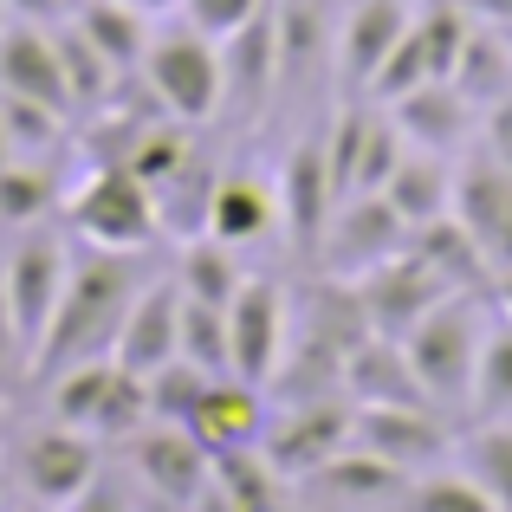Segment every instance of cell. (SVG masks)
Masks as SVG:
<instances>
[{
    "instance_id": "7dc6e473",
    "label": "cell",
    "mask_w": 512,
    "mask_h": 512,
    "mask_svg": "<svg viewBox=\"0 0 512 512\" xmlns=\"http://www.w3.org/2000/svg\"><path fill=\"white\" fill-rule=\"evenodd\" d=\"M493 299H500V312L512 318V273H500V279H493Z\"/></svg>"
},
{
    "instance_id": "f546056e",
    "label": "cell",
    "mask_w": 512,
    "mask_h": 512,
    "mask_svg": "<svg viewBox=\"0 0 512 512\" xmlns=\"http://www.w3.org/2000/svg\"><path fill=\"white\" fill-rule=\"evenodd\" d=\"M467 415L474 422H512V318H487L474 363V389H467Z\"/></svg>"
},
{
    "instance_id": "e575fe53",
    "label": "cell",
    "mask_w": 512,
    "mask_h": 512,
    "mask_svg": "<svg viewBox=\"0 0 512 512\" xmlns=\"http://www.w3.org/2000/svg\"><path fill=\"white\" fill-rule=\"evenodd\" d=\"M52 208H59V175H52V163H26L20 156V163L0 169V227L7 234L52 221Z\"/></svg>"
},
{
    "instance_id": "44dd1931",
    "label": "cell",
    "mask_w": 512,
    "mask_h": 512,
    "mask_svg": "<svg viewBox=\"0 0 512 512\" xmlns=\"http://www.w3.org/2000/svg\"><path fill=\"white\" fill-rule=\"evenodd\" d=\"M266 422H273L266 389L240 383V376H214L208 396L195 402V415H188V435H195L208 454H234V448H260Z\"/></svg>"
},
{
    "instance_id": "74e56055",
    "label": "cell",
    "mask_w": 512,
    "mask_h": 512,
    "mask_svg": "<svg viewBox=\"0 0 512 512\" xmlns=\"http://www.w3.org/2000/svg\"><path fill=\"white\" fill-rule=\"evenodd\" d=\"M208 383H214V376L195 370L188 357H175V363H163V370H150V376H143V389H150V422H182V428H188V415H195L201 396H208Z\"/></svg>"
},
{
    "instance_id": "836d02e7",
    "label": "cell",
    "mask_w": 512,
    "mask_h": 512,
    "mask_svg": "<svg viewBox=\"0 0 512 512\" xmlns=\"http://www.w3.org/2000/svg\"><path fill=\"white\" fill-rule=\"evenodd\" d=\"M52 39H59V65H65V91H72V111H104L124 72H117V65L104 59V52L91 46V39L78 33L72 20L52 26Z\"/></svg>"
},
{
    "instance_id": "4316f807",
    "label": "cell",
    "mask_w": 512,
    "mask_h": 512,
    "mask_svg": "<svg viewBox=\"0 0 512 512\" xmlns=\"http://www.w3.org/2000/svg\"><path fill=\"white\" fill-rule=\"evenodd\" d=\"M305 487H312V493H331V500L376 506V500H402V493H409V474H402V467H389V461H376V454H363L357 441H350V448L331 454V461L318 467Z\"/></svg>"
},
{
    "instance_id": "d4e9b609",
    "label": "cell",
    "mask_w": 512,
    "mask_h": 512,
    "mask_svg": "<svg viewBox=\"0 0 512 512\" xmlns=\"http://www.w3.org/2000/svg\"><path fill=\"white\" fill-rule=\"evenodd\" d=\"M72 26H78V33H85L124 78L143 72V52H150V33H156L150 13L124 7V0H85V7L72 13Z\"/></svg>"
},
{
    "instance_id": "484cf974",
    "label": "cell",
    "mask_w": 512,
    "mask_h": 512,
    "mask_svg": "<svg viewBox=\"0 0 512 512\" xmlns=\"http://www.w3.org/2000/svg\"><path fill=\"white\" fill-rule=\"evenodd\" d=\"M448 78H454V91H461L474 111L500 104L512 91V39H506V26L474 20V33H467V46H461V59H454Z\"/></svg>"
},
{
    "instance_id": "5b68a950",
    "label": "cell",
    "mask_w": 512,
    "mask_h": 512,
    "mask_svg": "<svg viewBox=\"0 0 512 512\" xmlns=\"http://www.w3.org/2000/svg\"><path fill=\"white\" fill-rule=\"evenodd\" d=\"M487 318L493 312L480 305V292H454V299H441L435 312L402 338V350H409V363H415V376H422V389H428L435 409H467Z\"/></svg>"
},
{
    "instance_id": "1f68e13d",
    "label": "cell",
    "mask_w": 512,
    "mask_h": 512,
    "mask_svg": "<svg viewBox=\"0 0 512 512\" xmlns=\"http://www.w3.org/2000/svg\"><path fill=\"white\" fill-rule=\"evenodd\" d=\"M240 279H247V273H240L234 247H221L214 234L182 240V253H175V286H182L188 299H201V305H234Z\"/></svg>"
},
{
    "instance_id": "60d3db41",
    "label": "cell",
    "mask_w": 512,
    "mask_h": 512,
    "mask_svg": "<svg viewBox=\"0 0 512 512\" xmlns=\"http://www.w3.org/2000/svg\"><path fill=\"white\" fill-rule=\"evenodd\" d=\"M20 370H33V357L20 344V325H13V305H7V273H0V383H13Z\"/></svg>"
},
{
    "instance_id": "9c48e42d",
    "label": "cell",
    "mask_w": 512,
    "mask_h": 512,
    "mask_svg": "<svg viewBox=\"0 0 512 512\" xmlns=\"http://www.w3.org/2000/svg\"><path fill=\"white\" fill-rule=\"evenodd\" d=\"M454 221L474 234V247L487 253L493 279L512 273V169L487 143L454 156Z\"/></svg>"
},
{
    "instance_id": "ee69618b",
    "label": "cell",
    "mask_w": 512,
    "mask_h": 512,
    "mask_svg": "<svg viewBox=\"0 0 512 512\" xmlns=\"http://www.w3.org/2000/svg\"><path fill=\"white\" fill-rule=\"evenodd\" d=\"M7 20H33V26H59L72 20V0H0Z\"/></svg>"
},
{
    "instance_id": "bcb514c9",
    "label": "cell",
    "mask_w": 512,
    "mask_h": 512,
    "mask_svg": "<svg viewBox=\"0 0 512 512\" xmlns=\"http://www.w3.org/2000/svg\"><path fill=\"white\" fill-rule=\"evenodd\" d=\"M124 7L150 13V20H169V13H182V0H124Z\"/></svg>"
},
{
    "instance_id": "30bf717a",
    "label": "cell",
    "mask_w": 512,
    "mask_h": 512,
    "mask_svg": "<svg viewBox=\"0 0 512 512\" xmlns=\"http://www.w3.org/2000/svg\"><path fill=\"white\" fill-rule=\"evenodd\" d=\"M402 247H409V221H402L383 195H344L338 214H331V227H325V240H318V273L357 286L363 273L396 260Z\"/></svg>"
},
{
    "instance_id": "8fae6325",
    "label": "cell",
    "mask_w": 512,
    "mask_h": 512,
    "mask_svg": "<svg viewBox=\"0 0 512 512\" xmlns=\"http://www.w3.org/2000/svg\"><path fill=\"white\" fill-rule=\"evenodd\" d=\"M124 454H130V480H137L143 493H156V500L182 506V512H195V500L214 480V454L201 448L182 422H143L137 435L124 441Z\"/></svg>"
},
{
    "instance_id": "cb8c5ba5",
    "label": "cell",
    "mask_w": 512,
    "mask_h": 512,
    "mask_svg": "<svg viewBox=\"0 0 512 512\" xmlns=\"http://www.w3.org/2000/svg\"><path fill=\"white\" fill-rule=\"evenodd\" d=\"M376 195H383L389 208L409 221V234H415V227L454 214V163H448V156H428V150H409Z\"/></svg>"
},
{
    "instance_id": "5bb4252c",
    "label": "cell",
    "mask_w": 512,
    "mask_h": 512,
    "mask_svg": "<svg viewBox=\"0 0 512 512\" xmlns=\"http://www.w3.org/2000/svg\"><path fill=\"white\" fill-rule=\"evenodd\" d=\"M363 454L402 467V474H422L428 461L454 454V428L441 422L435 402H396V409H357V428H350Z\"/></svg>"
},
{
    "instance_id": "3957f363",
    "label": "cell",
    "mask_w": 512,
    "mask_h": 512,
    "mask_svg": "<svg viewBox=\"0 0 512 512\" xmlns=\"http://www.w3.org/2000/svg\"><path fill=\"white\" fill-rule=\"evenodd\" d=\"M46 409H52V422L85 428L98 441H130L150 422V389L117 357H85L72 370L46 376Z\"/></svg>"
},
{
    "instance_id": "ffe728a7",
    "label": "cell",
    "mask_w": 512,
    "mask_h": 512,
    "mask_svg": "<svg viewBox=\"0 0 512 512\" xmlns=\"http://www.w3.org/2000/svg\"><path fill=\"white\" fill-rule=\"evenodd\" d=\"M0 91H7V98L52 104V111L72 117V91H65V65H59L52 26H33V20L0 26Z\"/></svg>"
},
{
    "instance_id": "ab89813d",
    "label": "cell",
    "mask_w": 512,
    "mask_h": 512,
    "mask_svg": "<svg viewBox=\"0 0 512 512\" xmlns=\"http://www.w3.org/2000/svg\"><path fill=\"white\" fill-rule=\"evenodd\" d=\"M266 7H273V0H182V20L195 26V33H208V39H227L247 20H260Z\"/></svg>"
},
{
    "instance_id": "9a60e30c",
    "label": "cell",
    "mask_w": 512,
    "mask_h": 512,
    "mask_svg": "<svg viewBox=\"0 0 512 512\" xmlns=\"http://www.w3.org/2000/svg\"><path fill=\"white\" fill-rule=\"evenodd\" d=\"M279 221H286L292 247L312 253L318 260V240H325L331 214H338V182H331V156H325V137L299 143V150L286 156V169H279Z\"/></svg>"
},
{
    "instance_id": "d6a6232c",
    "label": "cell",
    "mask_w": 512,
    "mask_h": 512,
    "mask_svg": "<svg viewBox=\"0 0 512 512\" xmlns=\"http://www.w3.org/2000/svg\"><path fill=\"white\" fill-rule=\"evenodd\" d=\"M454 454H461V474L500 512H512V422H474L454 441Z\"/></svg>"
},
{
    "instance_id": "603a6c76",
    "label": "cell",
    "mask_w": 512,
    "mask_h": 512,
    "mask_svg": "<svg viewBox=\"0 0 512 512\" xmlns=\"http://www.w3.org/2000/svg\"><path fill=\"white\" fill-rule=\"evenodd\" d=\"M273 227H279V188L260 182L253 169H221L214 201H208V234L240 253V247H253V240H266Z\"/></svg>"
},
{
    "instance_id": "c3c4849f",
    "label": "cell",
    "mask_w": 512,
    "mask_h": 512,
    "mask_svg": "<svg viewBox=\"0 0 512 512\" xmlns=\"http://www.w3.org/2000/svg\"><path fill=\"white\" fill-rule=\"evenodd\" d=\"M137 512H182V506H169V500H156V493H137Z\"/></svg>"
},
{
    "instance_id": "f35d334b",
    "label": "cell",
    "mask_w": 512,
    "mask_h": 512,
    "mask_svg": "<svg viewBox=\"0 0 512 512\" xmlns=\"http://www.w3.org/2000/svg\"><path fill=\"white\" fill-rule=\"evenodd\" d=\"M402 500H409V512H500L467 474H422L409 480Z\"/></svg>"
},
{
    "instance_id": "b9f144b4",
    "label": "cell",
    "mask_w": 512,
    "mask_h": 512,
    "mask_svg": "<svg viewBox=\"0 0 512 512\" xmlns=\"http://www.w3.org/2000/svg\"><path fill=\"white\" fill-rule=\"evenodd\" d=\"M480 143H487V150L512 169V91H506L500 104H487V111H480Z\"/></svg>"
},
{
    "instance_id": "277c9868",
    "label": "cell",
    "mask_w": 512,
    "mask_h": 512,
    "mask_svg": "<svg viewBox=\"0 0 512 512\" xmlns=\"http://www.w3.org/2000/svg\"><path fill=\"white\" fill-rule=\"evenodd\" d=\"M143 85H150V104L175 124H208L221 117L227 85H221V39L195 33L188 20L150 33V52H143Z\"/></svg>"
},
{
    "instance_id": "2e32d148",
    "label": "cell",
    "mask_w": 512,
    "mask_h": 512,
    "mask_svg": "<svg viewBox=\"0 0 512 512\" xmlns=\"http://www.w3.org/2000/svg\"><path fill=\"white\" fill-rule=\"evenodd\" d=\"M389 117H396V130H402V143L409 150H428V156H461L467 150V137L480 130V111L454 91V78H428V85H415V91H402L396 104H383Z\"/></svg>"
},
{
    "instance_id": "f907efd6",
    "label": "cell",
    "mask_w": 512,
    "mask_h": 512,
    "mask_svg": "<svg viewBox=\"0 0 512 512\" xmlns=\"http://www.w3.org/2000/svg\"><path fill=\"white\" fill-rule=\"evenodd\" d=\"M0 512H7V467H0Z\"/></svg>"
},
{
    "instance_id": "816d5d0a",
    "label": "cell",
    "mask_w": 512,
    "mask_h": 512,
    "mask_svg": "<svg viewBox=\"0 0 512 512\" xmlns=\"http://www.w3.org/2000/svg\"><path fill=\"white\" fill-rule=\"evenodd\" d=\"M0 26H7V7H0Z\"/></svg>"
},
{
    "instance_id": "e0dca14e",
    "label": "cell",
    "mask_w": 512,
    "mask_h": 512,
    "mask_svg": "<svg viewBox=\"0 0 512 512\" xmlns=\"http://www.w3.org/2000/svg\"><path fill=\"white\" fill-rule=\"evenodd\" d=\"M111 357L124 363V370L150 376L163 370V363L182 357V286H175V273H156L150 286L137 292V305L124 312V331H117Z\"/></svg>"
},
{
    "instance_id": "4dcf8cb0",
    "label": "cell",
    "mask_w": 512,
    "mask_h": 512,
    "mask_svg": "<svg viewBox=\"0 0 512 512\" xmlns=\"http://www.w3.org/2000/svg\"><path fill=\"white\" fill-rule=\"evenodd\" d=\"M214 182H221V169L201 163V156H188L175 175L156 182V208H163V234L169 240H195L208 234V201H214Z\"/></svg>"
},
{
    "instance_id": "681fc988",
    "label": "cell",
    "mask_w": 512,
    "mask_h": 512,
    "mask_svg": "<svg viewBox=\"0 0 512 512\" xmlns=\"http://www.w3.org/2000/svg\"><path fill=\"white\" fill-rule=\"evenodd\" d=\"M7 163H20V156H13V143H7V124H0V169Z\"/></svg>"
},
{
    "instance_id": "d590c367",
    "label": "cell",
    "mask_w": 512,
    "mask_h": 512,
    "mask_svg": "<svg viewBox=\"0 0 512 512\" xmlns=\"http://www.w3.org/2000/svg\"><path fill=\"white\" fill-rule=\"evenodd\" d=\"M0 124H7L13 156H26V163H52V150L65 143V111L33 104V98H7L0 91Z\"/></svg>"
},
{
    "instance_id": "7a4b0ae2",
    "label": "cell",
    "mask_w": 512,
    "mask_h": 512,
    "mask_svg": "<svg viewBox=\"0 0 512 512\" xmlns=\"http://www.w3.org/2000/svg\"><path fill=\"white\" fill-rule=\"evenodd\" d=\"M65 234H72L78 247H104V253L156 247V240H163L156 188L124 163H98L72 195H65Z\"/></svg>"
},
{
    "instance_id": "8d00e7d4",
    "label": "cell",
    "mask_w": 512,
    "mask_h": 512,
    "mask_svg": "<svg viewBox=\"0 0 512 512\" xmlns=\"http://www.w3.org/2000/svg\"><path fill=\"white\" fill-rule=\"evenodd\" d=\"M182 357L208 376H234V350H227V305H201L182 292Z\"/></svg>"
},
{
    "instance_id": "83f0119b",
    "label": "cell",
    "mask_w": 512,
    "mask_h": 512,
    "mask_svg": "<svg viewBox=\"0 0 512 512\" xmlns=\"http://www.w3.org/2000/svg\"><path fill=\"white\" fill-rule=\"evenodd\" d=\"M415 247H422V260L435 266L441 279H448L454 292H480L487 299L493 292V266H487V253L474 247V234H467L454 214H441V221H428V227H415Z\"/></svg>"
},
{
    "instance_id": "f1b7e54d",
    "label": "cell",
    "mask_w": 512,
    "mask_h": 512,
    "mask_svg": "<svg viewBox=\"0 0 512 512\" xmlns=\"http://www.w3.org/2000/svg\"><path fill=\"white\" fill-rule=\"evenodd\" d=\"M279 487L286 480L273 474V461H266L260 448H234V454H214V506L221 512H279Z\"/></svg>"
},
{
    "instance_id": "4fadbf2b",
    "label": "cell",
    "mask_w": 512,
    "mask_h": 512,
    "mask_svg": "<svg viewBox=\"0 0 512 512\" xmlns=\"http://www.w3.org/2000/svg\"><path fill=\"white\" fill-rule=\"evenodd\" d=\"M357 292H363V312H370V331H383V338H409L441 299H454V286L422 260L415 240L396 253V260H383L376 273H363Z\"/></svg>"
},
{
    "instance_id": "f5cc1de1",
    "label": "cell",
    "mask_w": 512,
    "mask_h": 512,
    "mask_svg": "<svg viewBox=\"0 0 512 512\" xmlns=\"http://www.w3.org/2000/svg\"><path fill=\"white\" fill-rule=\"evenodd\" d=\"M78 7H85V0H72V13H78Z\"/></svg>"
},
{
    "instance_id": "7bdbcfd3",
    "label": "cell",
    "mask_w": 512,
    "mask_h": 512,
    "mask_svg": "<svg viewBox=\"0 0 512 512\" xmlns=\"http://www.w3.org/2000/svg\"><path fill=\"white\" fill-rule=\"evenodd\" d=\"M65 512H137V493H124V487H117V480H91V487L85 493H78V500L72 506H65Z\"/></svg>"
},
{
    "instance_id": "6da1fadb",
    "label": "cell",
    "mask_w": 512,
    "mask_h": 512,
    "mask_svg": "<svg viewBox=\"0 0 512 512\" xmlns=\"http://www.w3.org/2000/svg\"><path fill=\"white\" fill-rule=\"evenodd\" d=\"M150 266L143 253H104V247H72V273H65L59 312H52L46 338L33 350V376L72 370L85 357H111L117 331H124V312L137 305V292L150 286Z\"/></svg>"
},
{
    "instance_id": "d6986e66",
    "label": "cell",
    "mask_w": 512,
    "mask_h": 512,
    "mask_svg": "<svg viewBox=\"0 0 512 512\" xmlns=\"http://www.w3.org/2000/svg\"><path fill=\"white\" fill-rule=\"evenodd\" d=\"M409 0H357V7L344 13L338 39H331V59H338V78H344V98H363L376 78V65L389 59V46H396L402 33H409Z\"/></svg>"
},
{
    "instance_id": "8992f818",
    "label": "cell",
    "mask_w": 512,
    "mask_h": 512,
    "mask_svg": "<svg viewBox=\"0 0 512 512\" xmlns=\"http://www.w3.org/2000/svg\"><path fill=\"white\" fill-rule=\"evenodd\" d=\"M72 247L78 240L65 227H20L13 247L0 253V273H7V305H13V325H20V344L26 357L46 338L52 312H59V292H65V273H72Z\"/></svg>"
},
{
    "instance_id": "7402d4cb",
    "label": "cell",
    "mask_w": 512,
    "mask_h": 512,
    "mask_svg": "<svg viewBox=\"0 0 512 512\" xmlns=\"http://www.w3.org/2000/svg\"><path fill=\"white\" fill-rule=\"evenodd\" d=\"M344 396L357 402V409H396V402H428V389H422V376H415L402 338L370 331V338L344 357Z\"/></svg>"
},
{
    "instance_id": "7c38bea8",
    "label": "cell",
    "mask_w": 512,
    "mask_h": 512,
    "mask_svg": "<svg viewBox=\"0 0 512 512\" xmlns=\"http://www.w3.org/2000/svg\"><path fill=\"white\" fill-rule=\"evenodd\" d=\"M286 331L292 305L279 279H240L234 305H227V350H234V376L253 389H266L286 363Z\"/></svg>"
},
{
    "instance_id": "ac0fdd59",
    "label": "cell",
    "mask_w": 512,
    "mask_h": 512,
    "mask_svg": "<svg viewBox=\"0 0 512 512\" xmlns=\"http://www.w3.org/2000/svg\"><path fill=\"white\" fill-rule=\"evenodd\" d=\"M221 85H227V104L247 111V117H260L266 104H273V91L286 85V72H279V13L273 7L221 39Z\"/></svg>"
},
{
    "instance_id": "ba28073f",
    "label": "cell",
    "mask_w": 512,
    "mask_h": 512,
    "mask_svg": "<svg viewBox=\"0 0 512 512\" xmlns=\"http://www.w3.org/2000/svg\"><path fill=\"white\" fill-rule=\"evenodd\" d=\"M357 428V402L350 396H312V402H279V415L266 422L260 454L273 461L279 480H312L331 454L350 448Z\"/></svg>"
},
{
    "instance_id": "f6af8a7d",
    "label": "cell",
    "mask_w": 512,
    "mask_h": 512,
    "mask_svg": "<svg viewBox=\"0 0 512 512\" xmlns=\"http://www.w3.org/2000/svg\"><path fill=\"white\" fill-rule=\"evenodd\" d=\"M474 20H487V26H512V0H461Z\"/></svg>"
},
{
    "instance_id": "52a82bcc",
    "label": "cell",
    "mask_w": 512,
    "mask_h": 512,
    "mask_svg": "<svg viewBox=\"0 0 512 512\" xmlns=\"http://www.w3.org/2000/svg\"><path fill=\"white\" fill-rule=\"evenodd\" d=\"M7 474L20 480V493H26L33 506L65 512L78 493L91 487V480L104 474V467H98V435H85V428H65V422H46V428H33V435H20Z\"/></svg>"
}]
</instances>
